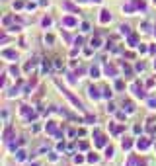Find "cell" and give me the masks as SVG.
I'll return each instance as SVG.
<instances>
[{"label": "cell", "mask_w": 156, "mask_h": 166, "mask_svg": "<svg viewBox=\"0 0 156 166\" xmlns=\"http://www.w3.org/2000/svg\"><path fill=\"white\" fill-rule=\"evenodd\" d=\"M109 20H111V14H109L108 10H104V12H101V16H100V22L101 24H108Z\"/></svg>", "instance_id": "1"}, {"label": "cell", "mask_w": 156, "mask_h": 166, "mask_svg": "<svg viewBox=\"0 0 156 166\" xmlns=\"http://www.w3.org/2000/svg\"><path fill=\"white\" fill-rule=\"evenodd\" d=\"M4 57H8V59H18V55L12 51H4Z\"/></svg>", "instance_id": "2"}, {"label": "cell", "mask_w": 156, "mask_h": 166, "mask_svg": "<svg viewBox=\"0 0 156 166\" xmlns=\"http://www.w3.org/2000/svg\"><path fill=\"white\" fill-rule=\"evenodd\" d=\"M100 94H98V90L96 88H90V98H98Z\"/></svg>", "instance_id": "3"}, {"label": "cell", "mask_w": 156, "mask_h": 166, "mask_svg": "<svg viewBox=\"0 0 156 166\" xmlns=\"http://www.w3.org/2000/svg\"><path fill=\"white\" fill-rule=\"evenodd\" d=\"M148 147V141H139V148H146Z\"/></svg>", "instance_id": "4"}, {"label": "cell", "mask_w": 156, "mask_h": 166, "mask_svg": "<svg viewBox=\"0 0 156 166\" xmlns=\"http://www.w3.org/2000/svg\"><path fill=\"white\" fill-rule=\"evenodd\" d=\"M64 24H67V26H74V20L72 18H64Z\"/></svg>", "instance_id": "5"}, {"label": "cell", "mask_w": 156, "mask_h": 166, "mask_svg": "<svg viewBox=\"0 0 156 166\" xmlns=\"http://www.w3.org/2000/svg\"><path fill=\"white\" fill-rule=\"evenodd\" d=\"M92 47H94V49L100 47V39H98V37H96V39H92Z\"/></svg>", "instance_id": "6"}, {"label": "cell", "mask_w": 156, "mask_h": 166, "mask_svg": "<svg viewBox=\"0 0 156 166\" xmlns=\"http://www.w3.org/2000/svg\"><path fill=\"white\" fill-rule=\"evenodd\" d=\"M131 147V141H123V148H129Z\"/></svg>", "instance_id": "7"}, {"label": "cell", "mask_w": 156, "mask_h": 166, "mask_svg": "<svg viewBox=\"0 0 156 166\" xmlns=\"http://www.w3.org/2000/svg\"><path fill=\"white\" fill-rule=\"evenodd\" d=\"M148 104H150V106L154 107V106H156V100H148Z\"/></svg>", "instance_id": "8"}]
</instances>
